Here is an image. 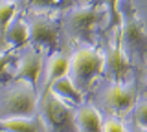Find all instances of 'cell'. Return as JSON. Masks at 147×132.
<instances>
[{"label": "cell", "mask_w": 147, "mask_h": 132, "mask_svg": "<svg viewBox=\"0 0 147 132\" xmlns=\"http://www.w3.org/2000/svg\"><path fill=\"white\" fill-rule=\"evenodd\" d=\"M134 132H147V129H140V127H138V129H136Z\"/></svg>", "instance_id": "obj_21"}, {"label": "cell", "mask_w": 147, "mask_h": 132, "mask_svg": "<svg viewBox=\"0 0 147 132\" xmlns=\"http://www.w3.org/2000/svg\"><path fill=\"white\" fill-rule=\"evenodd\" d=\"M77 132H103L101 116L92 105H85L76 112Z\"/></svg>", "instance_id": "obj_10"}, {"label": "cell", "mask_w": 147, "mask_h": 132, "mask_svg": "<svg viewBox=\"0 0 147 132\" xmlns=\"http://www.w3.org/2000/svg\"><path fill=\"white\" fill-rule=\"evenodd\" d=\"M42 123L39 116L31 117H2L0 130L2 132H42Z\"/></svg>", "instance_id": "obj_11"}, {"label": "cell", "mask_w": 147, "mask_h": 132, "mask_svg": "<svg viewBox=\"0 0 147 132\" xmlns=\"http://www.w3.org/2000/svg\"><path fill=\"white\" fill-rule=\"evenodd\" d=\"M103 132H127L119 119H109L103 125Z\"/></svg>", "instance_id": "obj_19"}, {"label": "cell", "mask_w": 147, "mask_h": 132, "mask_svg": "<svg viewBox=\"0 0 147 132\" xmlns=\"http://www.w3.org/2000/svg\"><path fill=\"white\" fill-rule=\"evenodd\" d=\"M37 110L46 132H77L74 110H70L50 90H42Z\"/></svg>", "instance_id": "obj_2"}, {"label": "cell", "mask_w": 147, "mask_h": 132, "mask_svg": "<svg viewBox=\"0 0 147 132\" xmlns=\"http://www.w3.org/2000/svg\"><path fill=\"white\" fill-rule=\"evenodd\" d=\"M17 11V4L13 0H0V46L6 42V29Z\"/></svg>", "instance_id": "obj_15"}, {"label": "cell", "mask_w": 147, "mask_h": 132, "mask_svg": "<svg viewBox=\"0 0 147 132\" xmlns=\"http://www.w3.org/2000/svg\"><path fill=\"white\" fill-rule=\"evenodd\" d=\"M103 66H105L103 55L92 48H85V50H79L72 57L66 75L70 77L74 86L81 94H85L90 90L96 77H99L103 74Z\"/></svg>", "instance_id": "obj_3"}, {"label": "cell", "mask_w": 147, "mask_h": 132, "mask_svg": "<svg viewBox=\"0 0 147 132\" xmlns=\"http://www.w3.org/2000/svg\"><path fill=\"white\" fill-rule=\"evenodd\" d=\"M103 7H107L109 15V28H118L119 24V11H118V0H101Z\"/></svg>", "instance_id": "obj_17"}, {"label": "cell", "mask_w": 147, "mask_h": 132, "mask_svg": "<svg viewBox=\"0 0 147 132\" xmlns=\"http://www.w3.org/2000/svg\"><path fill=\"white\" fill-rule=\"evenodd\" d=\"M24 4L33 9H68L74 0H24Z\"/></svg>", "instance_id": "obj_16"}, {"label": "cell", "mask_w": 147, "mask_h": 132, "mask_svg": "<svg viewBox=\"0 0 147 132\" xmlns=\"http://www.w3.org/2000/svg\"><path fill=\"white\" fill-rule=\"evenodd\" d=\"M0 119H2V110H0Z\"/></svg>", "instance_id": "obj_22"}, {"label": "cell", "mask_w": 147, "mask_h": 132, "mask_svg": "<svg viewBox=\"0 0 147 132\" xmlns=\"http://www.w3.org/2000/svg\"><path fill=\"white\" fill-rule=\"evenodd\" d=\"M37 105H39V97L35 94V88L28 83L9 90L4 97L0 110H2V117H31L37 112Z\"/></svg>", "instance_id": "obj_5"}, {"label": "cell", "mask_w": 147, "mask_h": 132, "mask_svg": "<svg viewBox=\"0 0 147 132\" xmlns=\"http://www.w3.org/2000/svg\"><path fill=\"white\" fill-rule=\"evenodd\" d=\"M68 64H70V59H68L66 55H63V53H55V55L50 59V62H48V75H46L44 88H48L55 79L66 75L68 74Z\"/></svg>", "instance_id": "obj_14"}, {"label": "cell", "mask_w": 147, "mask_h": 132, "mask_svg": "<svg viewBox=\"0 0 147 132\" xmlns=\"http://www.w3.org/2000/svg\"><path fill=\"white\" fill-rule=\"evenodd\" d=\"M119 37L125 53H134L140 61L147 55V28L136 9L131 6V0H123L119 7Z\"/></svg>", "instance_id": "obj_1"}, {"label": "cell", "mask_w": 147, "mask_h": 132, "mask_svg": "<svg viewBox=\"0 0 147 132\" xmlns=\"http://www.w3.org/2000/svg\"><path fill=\"white\" fill-rule=\"evenodd\" d=\"M105 9H101L96 4L90 6H83V7H76L66 15L64 19V29L72 39L79 40V42H90L92 40V33L94 28L103 20L105 17Z\"/></svg>", "instance_id": "obj_4"}, {"label": "cell", "mask_w": 147, "mask_h": 132, "mask_svg": "<svg viewBox=\"0 0 147 132\" xmlns=\"http://www.w3.org/2000/svg\"><path fill=\"white\" fill-rule=\"evenodd\" d=\"M134 103H136V84L134 83H129V84L114 83L105 92V105H107V108H110L118 116H123L125 112H129L134 107Z\"/></svg>", "instance_id": "obj_7"}, {"label": "cell", "mask_w": 147, "mask_h": 132, "mask_svg": "<svg viewBox=\"0 0 147 132\" xmlns=\"http://www.w3.org/2000/svg\"><path fill=\"white\" fill-rule=\"evenodd\" d=\"M40 70H42V55L39 52H28L18 61V70L15 74V79H22L30 83L33 88H37Z\"/></svg>", "instance_id": "obj_9"}, {"label": "cell", "mask_w": 147, "mask_h": 132, "mask_svg": "<svg viewBox=\"0 0 147 132\" xmlns=\"http://www.w3.org/2000/svg\"><path fill=\"white\" fill-rule=\"evenodd\" d=\"M134 121L140 129H147V101L138 105L136 114H134Z\"/></svg>", "instance_id": "obj_18"}, {"label": "cell", "mask_w": 147, "mask_h": 132, "mask_svg": "<svg viewBox=\"0 0 147 132\" xmlns=\"http://www.w3.org/2000/svg\"><path fill=\"white\" fill-rule=\"evenodd\" d=\"M30 29V40L35 46L55 52L59 44V24L50 19H33L28 26Z\"/></svg>", "instance_id": "obj_6"}, {"label": "cell", "mask_w": 147, "mask_h": 132, "mask_svg": "<svg viewBox=\"0 0 147 132\" xmlns=\"http://www.w3.org/2000/svg\"><path fill=\"white\" fill-rule=\"evenodd\" d=\"M11 61H15L13 53H0V77L4 75V72H6V68Z\"/></svg>", "instance_id": "obj_20"}, {"label": "cell", "mask_w": 147, "mask_h": 132, "mask_svg": "<svg viewBox=\"0 0 147 132\" xmlns=\"http://www.w3.org/2000/svg\"><path fill=\"white\" fill-rule=\"evenodd\" d=\"M44 90H50V92L53 95H57L59 99H64V101H68L72 105H81L83 103V94L74 86V83L70 81L68 75H63V77H59V79H55L53 83Z\"/></svg>", "instance_id": "obj_12"}, {"label": "cell", "mask_w": 147, "mask_h": 132, "mask_svg": "<svg viewBox=\"0 0 147 132\" xmlns=\"http://www.w3.org/2000/svg\"><path fill=\"white\" fill-rule=\"evenodd\" d=\"M107 66H109V72H110V75H112L114 83L125 84L127 77L131 75V72H132V66L127 59V53L123 52L119 29H116V35H114V42H112V48H110L109 59H107Z\"/></svg>", "instance_id": "obj_8"}, {"label": "cell", "mask_w": 147, "mask_h": 132, "mask_svg": "<svg viewBox=\"0 0 147 132\" xmlns=\"http://www.w3.org/2000/svg\"><path fill=\"white\" fill-rule=\"evenodd\" d=\"M30 40V29H28V24L22 19L11 20L6 29V42L9 46L20 48Z\"/></svg>", "instance_id": "obj_13"}]
</instances>
